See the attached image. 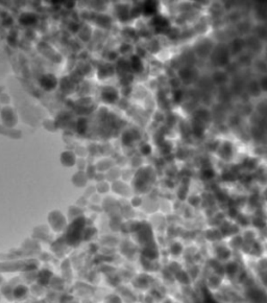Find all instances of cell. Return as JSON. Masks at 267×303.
<instances>
[{
  "mask_svg": "<svg viewBox=\"0 0 267 303\" xmlns=\"http://www.w3.org/2000/svg\"><path fill=\"white\" fill-rule=\"evenodd\" d=\"M36 21H37L36 16L33 15V14H24V15H22L21 18H20V22L25 25L33 24Z\"/></svg>",
  "mask_w": 267,
  "mask_h": 303,
  "instance_id": "2",
  "label": "cell"
},
{
  "mask_svg": "<svg viewBox=\"0 0 267 303\" xmlns=\"http://www.w3.org/2000/svg\"><path fill=\"white\" fill-rule=\"evenodd\" d=\"M153 24L157 26V27H165V26H167L168 25V21H167L166 19H164L163 17H157V18H155V20H153Z\"/></svg>",
  "mask_w": 267,
  "mask_h": 303,
  "instance_id": "6",
  "label": "cell"
},
{
  "mask_svg": "<svg viewBox=\"0 0 267 303\" xmlns=\"http://www.w3.org/2000/svg\"><path fill=\"white\" fill-rule=\"evenodd\" d=\"M41 85L46 90H51L56 85V81L52 75H45L43 76L42 79H41Z\"/></svg>",
  "mask_w": 267,
  "mask_h": 303,
  "instance_id": "1",
  "label": "cell"
},
{
  "mask_svg": "<svg viewBox=\"0 0 267 303\" xmlns=\"http://www.w3.org/2000/svg\"><path fill=\"white\" fill-rule=\"evenodd\" d=\"M77 130L80 134H82L86 131V121L84 119H80L78 121V124H77Z\"/></svg>",
  "mask_w": 267,
  "mask_h": 303,
  "instance_id": "8",
  "label": "cell"
},
{
  "mask_svg": "<svg viewBox=\"0 0 267 303\" xmlns=\"http://www.w3.org/2000/svg\"><path fill=\"white\" fill-rule=\"evenodd\" d=\"M213 175H214V174H213L212 170H206V172H205V177H206L207 179H210V178H212Z\"/></svg>",
  "mask_w": 267,
  "mask_h": 303,
  "instance_id": "12",
  "label": "cell"
},
{
  "mask_svg": "<svg viewBox=\"0 0 267 303\" xmlns=\"http://www.w3.org/2000/svg\"><path fill=\"white\" fill-rule=\"evenodd\" d=\"M182 97V92L181 91H177L175 93V95H174V99L175 100H179V98Z\"/></svg>",
  "mask_w": 267,
  "mask_h": 303,
  "instance_id": "14",
  "label": "cell"
},
{
  "mask_svg": "<svg viewBox=\"0 0 267 303\" xmlns=\"http://www.w3.org/2000/svg\"><path fill=\"white\" fill-rule=\"evenodd\" d=\"M235 266L234 264H228V268H226V270H228V273H232V272H235Z\"/></svg>",
  "mask_w": 267,
  "mask_h": 303,
  "instance_id": "13",
  "label": "cell"
},
{
  "mask_svg": "<svg viewBox=\"0 0 267 303\" xmlns=\"http://www.w3.org/2000/svg\"><path fill=\"white\" fill-rule=\"evenodd\" d=\"M132 64H133V68L137 71H139L141 68V62L138 57H132Z\"/></svg>",
  "mask_w": 267,
  "mask_h": 303,
  "instance_id": "7",
  "label": "cell"
},
{
  "mask_svg": "<svg viewBox=\"0 0 267 303\" xmlns=\"http://www.w3.org/2000/svg\"><path fill=\"white\" fill-rule=\"evenodd\" d=\"M102 97H103V99L106 100V101H109V103H113L114 100L117 98V96H116V93L114 92V91H112V92H109V91H104L102 93Z\"/></svg>",
  "mask_w": 267,
  "mask_h": 303,
  "instance_id": "5",
  "label": "cell"
},
{
  "mask_svg": "<svg viewBox=\"0 0 267 303\" xmlns=\"http://www.w3.org/2000/svg\"><path fill=\"white\" fill-rule=\"evenodd\" d=\"M225 79H226V77L224 76V74H222V73H217V74H215V81L217 83H221V82H224Z\"/></svg>",
  "mask_w": 267,
  "mask_h": 303,
  "instance_id": "10",
  "label": "cell"
},
{
  "mask_svg": "<svg viewBox=\"0 0 267 303\" xmlns=\"http://www.w3.org/2000/svg\"><path fill=\"white\" fill-rule=\"evenodd\" d=\"M131 136L128 135V134H125L124 135V138H123V141L125 142V144H130V142H131Z\"/></svg>",
  "mask_w": 267,
  "mask_h": 303,
  "instance_id": "11",
  "label": "cell"
},
{
  "mask_svg": "<svg viewBox=\"0 0 267 303\" xmlns=\"http://www.w3.org/2000/svg\"><path fill=\"white\" fill-rule=\"evenodd\" d=\"M155 9H157V3L155 1H148L144 5V13H145L146 15L153 14L155 12Z\"/></svg>",
  "mask_w": 267,
  "mask_h": 303,
  "instance_id": "3",
  "label": "cell"
},
{
  "mask_svg": "<svg viewBox=\"0 0 267 303\" xmlns=\"http://www.w3.org/2000/svg\"><path fill=\"white\" fill-rule=\"evenodd\" d=\"M142 151L144 152V154H148L149 152H150V149H149L148 146H144L142 149Z\"/></svg>",
  "mask_w": 267,
  "mask_h": 303,
  "instance_id": "15",
  "label": "cell"
},
{
  "mask_svg": "<svg viewBox=\"0 0 267 303\" xmlns=\"http://www.w3.org/2000/svg\"><path fill=\"white\" fill-rule=\"evenodd\" d=\"M12 294L14 297L16 298H20L22 296H24L26 294V288L23 286V285H18L16 288H14L12 291Z\"/></svg>",
  "mask_w": 267,
  "mask_h": 303,
  "instance_id": "4",
  "label": "cell"
},
{
  "mask_svg": "<svg viewBox=\"0 0 267 303\" xmlns=\"http://www.w3.org/2000/svg\"><path fill=\"white\" fill-rule=\"evenodd\" d=\"M179 74H181V76H182L183 79H189L191 76V71L188 69H184L179 72Z\"/></svg>",
  "mask_w": 267,
  "mask_h": 303,
  "instance_id": "9",
  "label": "cell"
}]
</instances>
